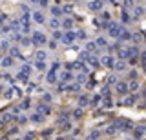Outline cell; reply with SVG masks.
<instances>
[{
    "instance_id": "obj_1",
    "label": "cell",
    "mask_w": 146,
    "mask_h": 140,
    "mask_svg": "<svg viewBox=\"0 0 146 140\" xmlns=\"http://www.w3.org/2000/svg\"><path fill=\"white\" fill-rule=\"evenodd\" d=\"M117 89H119L121 93H124V91H126V85H124V84H119V85H117Z\"/></svg>"
},
{
    "instance_id": "obj_2",
    "label": "cell",
    "mask_w": 146,
    "mask_h": 140,
    "mask_svg": "<svg viewBox=\"0 0 146 140\" xmlns=\"http://www.w3.org/2000/svg\"><path fill=\"white\" fill-rule=\"evenodd\" d=\"M99 7H101V2H93L91 4V9H99Z\"/></svg>"
},
{
    "instance_id": "obj_3",
    "label": "cell",
    "mask_w": 146,
    "mask_h": 140,
    "mask_svg": "<svg viewBox=\"0 0 146 140\" xmlns=\"http://www.w3.org/2000/svg\"><path fill=\"white\" fill-rule=\"evenodd\" d=\"M35 18H37L38 22H42V20H44V18H42V15H40V13H37V15H35Z\"/></svg>"
}]
</instances>
